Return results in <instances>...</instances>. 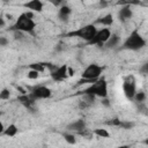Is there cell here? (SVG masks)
<instances>
[{
	"mask_svg": "<svg viewBox=\"0 0 148 148\" xmlns=\"http://www.w3.org/2000/svg\"><path fill=\"white\" fill-rule=\"evenodd\" d=\"M145 45H146L145 38H143V37L139 34V31L135 29V30H133V31L130 34V36L126 38V40L124 42L121 49H123V50L136 51V50L142 49Z\"/></svg>",
	"mask_w": 148,
	"mask_h": 148,
	"instance_id": "1",
	"label": "cell"
},
{
	"mask_svg": "<svg viewBox=\"0 0 148 148\" xmlns=\"http://www.w3.org/2000/svg\"><path fill=\"white\" fill-rule=\"evenodd\" d=\"M35 28H36L35 21H34L32 18L27 17V15L23 13V14H21V15L17 17L16 22L14 23V25H12L10 30H12V31H13V30H20V31H22V32H29V34L34 35Z\"/></svg>",
	"mask_w": 148,
	"mask_h": 148,
	"instance_id": "2",
	"label": "cell"
},
{
	"mask_svg": "<svg viewBox=\"0 0 148 148\" xmlns=\"http://www.w3.org/2000/svg\"><path fill=\"white\" fill-rule=\"evenodd\" d=\"M97 29L95 27V24H87L82 28H79L77 30H73L66 34V37H76L80 39L86 40L87 43L95 36Z\"/></svg>",
	"mask_w": 148,
	"mask_h": 148,
	"instance_id": "3",
	"label": "cell"
},
{
	"mask_svg": "<svg viewBox=\"0 0 148 148\" xmlns=\"http://www.w3.org/2000/svg\"><path fill=\"white\" fill-rule=\"evenodd\" d=\"M82 92H87V94H92L95 96L98 97H106L108 96V83L104 79H97L95 82H92V84L90 87H88L87 89H84L83 91H80V94Z\"/></svg>",
	"mask_w": 148,
	"mask_h": 148,
	"instance_id": "4",
	"label": "cell"
},
{
	"mask_svg": "<svg viewBox=\"0 0 148 148\" xmlns=\"http://www.w3.org/2000/svg\"><path fill=\"white\" fill-rule=\"evenodd\" d=\"M28 95H29V97L34 102H36L37 99H40V98H49V97H51L52 91H51L50 88H47L45 86H36V87H34L31 89V91Z\"/></svg>",
	"mask_w": 148,
	"mask_h": 148,
	"instance_id": "5",
	"label": "cell"
},
{
	"mask_svg": "<svg viewBox=\"0 0 148 148\" xmlns=\"http://www.w3.org/2000/svg\"><path fill=\"white\" fill-rule=\"evenodd\" d=\"M111 35V31L108 29V28H104V29H101L98 31H96L95 36L88 42V44H95V45H98L99 47H102L104 45V43L109 39Z\"/></svg>",
	"mask_w": 148,
	"mask_h": 148,
	"instance_id": "6",
	"label": "cell"
},
{
	"mask_svg": "<svg viewBox=\"0 0 148 148\" xmlns=\"http://www.w3.org/2000/svg\"><path fill=\"white\" fill-rule=\"evenodd\" d=\"M103 72V67L98 66L97 64H91L89 65L83 72H82V77L83 79H90V80H97Z\"/></svg>",
	"mask_w": 148,
	"mask_h": 148,
	"instance_id": "7",
	"label": "cell"
},
{
	"mask_svg": "<svg viewBox=\"0 0 148 148\" xmlns=\"http://www.w3.org/2000/svg\"><path fill=\"white\" fill-rule=\"evenodd\" d=\"M123 90H124V94L127 98L133 99V96L136 91V88H135V80L132 75H128L125 77L124 83H123Z\"/></svg>",
	"mask_w": 148,
	"mask_h": 148,
	"instance_id": "8",
	"label": "cell"
},
{
	"mask_svg": "<svg viewBox=\"0 0 148 148\" xmlns=\"http://www.w3.org/2000/svg\"><path fill=\"white\" fill-rule=\"evenodd\" d=\"M67 65H62L60 67H57L56 69H53L52 72H50L51 74V77L54 80V81H62L65 80L68 75H67Z\"/></svg>",
	"mask_w": 148,
	"mask_h": 148,
	"instance_id": "9",
	"label": "cell"
},
{
	"mask_svg": "<svg viewBox=\"0 0 148 148\" xmlns=\"http://www.w3.org/2000/svg\"><path fill=\"white\" fill-rule=\"evenodd\" d=\"M23 7L31 12L40 13L43 10V2L40 0H29L23 5Z\"/></svg>",
	"mask_w": 148,
	"mask_h": 148,
	"instance_id": "10",
	"label": "cell"
},
{
	"mask_svg": "<svg viewBox=\"0 0 148 148\" xmlns=\"http://www.w3.org/2000/svg\"><path fill=\"white\" fill-rule=\"evenodd\" d=\"M132 16H133V12H132L130 5L123 6V8H120V10L118 13V18H119V21H123V22L130 20Z\"/></svg>",
	"mask_w": 148,
	"mask_h": 148,
	"instance_id": "11",
	"label": "cell"
},
{
	"mask_svg": "<svg viewBox=\"0 0 148 148\" xmlns=\"http://www.w3.org/2000/svg\"><path fill=\"white\" fill-rule=\"evenodd\" d=\"M84 128H87V125H86V121L83 119L75 120L74 123H71L69 125H67V130L72 131V132H80Z\"/></svg>",
	"mask_w": 148,
	"mask_h": 148,
	"instance_id": "12",
	"label": "cell"
},
{
	"mask_svg": "<svg viewBox=\"0 0 148 148\" xmlns=\"http://www.w3.org/2000/svg\"><path fill=\"white\" fill-rule=\"evenodd\" d=\"M119 40H120V37H119L117 34H111L110 37H109V39H108L104 44H105L106 47L111 49V47H114V46L119 43Z\"/></svg>",
	"mask_w": 148,
	"mask_h": 148,
	"instance_id": "13",
	"label": "cell"
},
{
	"mask_svg": "<svg viewBox=\"0 0 148 148\" xmlns=\"http://www.w3.org/2000/svg\"><path fill=\"white\" fill-rule=\"evenodd\" d=\"M95 23H99V24H103V25H111L113 23V16L112 14H108L103 17H99L95 21Z\"/></svg>",
	"mask_w": 148,
	"mask_h": 148,
	"instance_id": "14",
	"label": "cell"
},
{
	"mask_svg": "<svg viewBox=\"0 0 148 148\" xmlns=\"http://www.w3.org/2000/svg\"><path fill=\"white\" fill-rule=\"evenodd\" d=\"M17 132H18L17 126H16L15 124H10L7 128H5V130H3L2 134L7 135V136H15V135L17 134Z\"/></svg>",
	"mask_w": 148,
	"mask_h": 148,
	"instance_id": "15",
	"label": "cell"
},
{
	"mask_svg": "<svg viewBox=\"0 0 148 148\" xmlns=\"http://www.w3.org/2000/svg\"><path fill=\"white\" fill-rule=\"evenodd\" d=\"M82 95V101H84L86 103H88L89 105H91L94 102H95V95H92V94H87V92H82L81 94Z\"/></svg>",
	"mask_w": 148,
	"mask_h": 148,
	"instance_id": "16",
	"label": "cell"
},
{
	"mask_svg": "<svg viewBox=\"0 0 148 148\" xmlns=\"http://www.w3.org/2000/svg\"><path fill=\"white\" fill-rule=\"evenodd\" d=\"M92 133H94L95 135L99 136V138H109V136H110V133H109L106 130H104V128H95V130L92 131Z\"/></svg>",
	"mask_w": 148,
	"mask_h": 148,
	"instance_id": "17",
	"label": "cell"
},
{
	"mask_svg": "<svg viewBox=\"0 0 148 148\" xmlns=\"http://www.w3.org/2000/svg\"><path fill=\"white\" fill-rule=\"evenodd\" d=\"M29 67H30V69H35V71H37V72H39V73L45 71V66H44V64H42V62H34V64H30Z\"/></svg>",
	"mask_w": 148,
	"mask_h": 148,
	"instance_id": "18",
	"label": "cell"
},
{
	"mask_svg": "<svg viewBox=\"0 0 148 148\" xmlns=\"http://www.w3.org/2000/svg\"><path fill=\"white\" fill-rule=\"evenodd\" d=\"M62 136H64L65 141H66L67 143H69V145H74V143L76 142V139H75V135H74V134H71V133H64Z\"/></svg>",
	"mask_w": 148,
	"mask_h": 148,
	"instance_id": "19",
	"label": "cell"
},
{
	"mask_svg": "<svg viewBox=\"0 0 148 148\" xmlns=\"http://www.w3.org/2000/svg\"><path fill=\"white\" fill-rule=\"evenodd\" d=\"M133 98L135 99V102H138V103H142V102L146 99V94H145L143 91H135Z\"/></svg>",
	"mask_w": 148,
	"mask_h": 148,
	"instance_id": "20",
	"label": "cell"
},
{
	"mask_svg": "<svg viewBox=\"0 0 148 148\" xmlns=\"http://www.w3.org/2000/svg\"><path fill=\"white\" fill-rule=\"evenodd\" d=\"M117 5H141V0H118Z\"/></svg>",
	"mask_w": 148,
	"mask_h": 148,
	"instance_id": "21",
	"label": "cell"
},
{
	"mask_svg": "<svg viewBox=\"0 0 148 148\" xmlns=\"http://www.w3.org/2000/svg\"><path fill=\"white\" fill-rule=\"evenodd\" d=\"M71 13H72L71 7H68V6H66V5L60 6V9H59V12H58V14H60V15H66V16H69Z\"/></svg>",
	"mask_w": 148,
	"mask_h": 148,
	"instance_id": "22",
	"label": "cell"
},
{
	"mask_svg": "<svg viewBox=\"0 0 148 148\" xmlns=\"http://www.w3.org/2000/svg\"><path fill=\"white\" fill-rule=\"evenodd\" d=\"M119 127H121V128H124V130H131V128L134 127V123H132V121H126V120H120Z\"/></svg>",
	"mask_w": 148,
	"mask_h": 148,
	"instance_id": "23",
	"label": "cell"
},
{
	"mask_svg": "<svg viewBox=\"0 0 148 148\" xmlns=\"http://www.w3.org/2000/svg\"><path fill=\"white\" fill-rule=\"evenodd\" d=\"M27 76H28V79H30V80H36V79H38V76H39V72H37V71H35V69H30V71L28 72V74H27Z\"/></svg>",
	"mask_w": 148,
	"mask_h": 148,
	"instance_id": "24",
	"label": "cell"
},
{
	"mask_svg": "<svg viewBox=\"0 0 148 148\" xmlns=\"http://www.w3.org/2000/svg\"><path fill=\"white\" fill-rule=\"evenodd\" d=\"M9 97H10V92L8 89L5 88L0 91V99H9Z\"/></svg>",
	"mask_w": 148,
	"mask_h": 148,
	"instance_id": "25",
	"label": "cell"
},
{
	"mask_svg": "<svg viewBox=\"0 0 148 148\" xmlns=\"http://www.w3.org/2000/svg\"><path fill=\"white\" fill-rule=\"evenodd\" d=\"M53 6H56V7H59V6H62V5H65V0H49Z\"/></svg>",
	"mask_w": 148,
	"mask_h": 148,
	"instance_id": "26",
	"label": "cell"
},
{
	"mask_svg": "<svg viewBox=\"0 0 148 148\" xmlns=\"http://www.w3.org/2000/svg\"><path fill=\"white\" fill-rule=\"evenodd\" d=\"M13 32H14V38L15 39H21L23 37V32L20 31V30H13Z\"/></svg>",
	"mask_w": 148,
	"mask_h": 148,
	"instance_id": "27",
	"label": "cell"
},
{
	"mask_svg": "<svg viewBox=\"0 0 148 148\" xmlns=\"http://www.w3.org/2000/svg\"><path fill=\"white\" fill-rule=\"evenodd\" d=\"M108 124H109V125H112V126H119V124H120V119H118V118H113V119H111L110 121H108Z\"/></svg>",
	"mask_w": 148,
	"mask_h": 148,
	"instance_id": "28",
	"label": "cell"
},
{
	"mask_svg": "<svg viewBox=\"0 0 148 148\" xmlns=\"http://www.w3.org/2000/svg\"><path fill=\"white\" fill-rule=\"evenodd\" d=\"M89 106H90V105H89L88 103H86L84 101H82V99L79 102V108H80V109H87V108H89Z\"/></svg>",
	"mask_w": 148,
	"mask_h": 148,
	"instance_id": "29",
	"label": "cell"
},
{
	"mask_svg": "<svg viewBox=\"0 0 148 148\" xmlns=\"http://www.w3.org/2000/svg\"><path fill=\"white\" fill-rule=\"evenodd\" d=\"M8 44V39L3 36H0V46H6Z\"/></svg>",
	"mask_w": 148,
	"mask_h": 148,
	"instance_id": "30",
	"label": "cell"
},
{
	"mask_svg": "<svg viewBox=\"0 0 148 148\" xmlns=\"http://www.w3.org/2000/svg\"><path fill=\"white\" fill-rule=\"evenodd\" d=\"M140 72H141V73H142L143 75H146V74L148 73V64H143V66L141 67Z\"/></svg>",
	"mask_w": 148,
	"mask_h": 148,
	"instance_id": "31",
	"label": "cell"
},
{
	"mask_svg": "<svg viewBox=\"0 0 148 148\" xmlns=\"http://www.w3.org/2000/svg\"><path fill=\"white\" fill-rule=\"evenodd\" d=\"M67 75L68 76H73L74 75V69L72 67H67Z\"/></svg>",
	"mask_w": 148,
	"mask_h": 148,
	"instance_id": "32",
	"label": "cell"
},
{
	"mask_svg": "<svg viewBox=\"0 0 148 148\" xmlns=\"http://www.w3.org/2000/svg\"><path fill=\"white\" fill-rule=\"evenodd\" d=\"M25 15H27V17H29V18H32L34 17V12H31V10H29V12H27V13H24Z\"/></svg>",
	"mask_w": 148,
	"mask_h": 148,
	"instance_id": "33",
	"label": "cell"
},
{
	"mask_svg": "<svg viewBox=\"0 0 148 148\" xmlns=\"http://www.w3.org/2000/svg\"><path fill=\"white\" fill-rule=\"evenodd\" d=\"M102 103H103L105 106H110V103H109V101L106 99V97H103V99H102Z\"/></svg>",
	"mask_w": 148,
	"mask_h": 148,
	"instance_id": "34",
	"label": "cell"
},
{
	"mask_svg": "<svg viewBox=\"0 0 148 148\" xmlns=\"http://www.w3.org/2000/svg\"><path fill=\"white\" fill-rule=\"evenodd\" d=\"M108 6V1L105 0V1H99V7H102V8H104V7H106Z\"/></svg>",
	"mask_w": 148,
	"mask_h": 148,
	"instance_id": "35",
	"label": "cell"
},
{
	"mask_svg": "<svg viewBox=\"0 0 148 148\" xmlns=\"http://www.w3.org/2000/svg\"><path fill=\"white\" fill-rule=\"evenodd\" d=\"M5 24H6V22H5V20H3L2 17H0V28H2V27H5Z\"/></svg>",
	"mask_w": 148,
	"mask_h": 148,
	"instance_id": "36",
	"label": "cell"
},
{
	"mask_svg": "<svg viewBox=\"0 0 148 148\" xmlns=\"http://www.w3.org/2000/svg\"><path fill=\"white\" fill-rule=\"evenodd\" d=\"M17 90H18L21 94H27V91H25L23 88H21V87H17Z\"/></svg>",
	"mask_w": 148,
	"mask_h": 148,
	"instance_id": "37",
	"label": "cell"
},
{
	"mask_svg": "<svg viewBox=\"0 0 148 148\" xmlns=\"http://www.w3.org/2000/svg\"><path fill=\"white\" fill-rule=\"evenodd\" d=\"M3 130H5V127H3V124L0 121V135L2 134V132H3Z\"/></svg>",
	"mask_w": 148,
	"mask_h": 148,
	"instance_id": "38",
	"label": "cell"
},
{
	"mask_svg": "<svg viewBox=\"0 0 148 148\" xmlns=\"http://www.w3.org/2000/svg\"><path fill=\"white\" fill-rule=\"evenodd\" d=\"M6 17H7L8 20H12V18H13V16H12L10 14H6Z\"/></svg>",
	"mask_w": 148,
	"mask_h": 148,
	"instance_id": "39",
	"label": "cell"
},
{
	"mask_svg": "<svg viewBox=\"0 0 148 148\" xmlns=\"http://www.w3.org/2000/svg\"><path fill=\"white\" fill-rule=\"evenodd\" d=\"M2 2H3V3H8V2H9V0H2Z\"/></svg>",
	"mask_w": 148,
	"mask_h": 148,
	"instance_id": "40",
	"label": "cell"
},
{
	"mask_svg": "<svg viewBox=\"0 0 148 148\" xmlns=\"http://www.w3.org/2000/svg\"><path fill=\"white\" fill-rule=\"evenodd\" d=\"M99 1H105V0H99Z\"/></svg>",
	"mask_w": 148,
	"mask_h": 148,
	"instance_id": "41",
	"label": "cell"
},
{
	"mask_svg": "<svg viewBox=\"0 0 148 148\" xmlns=\"http://www.w3.org/2000/svg\"><path fill=\"white\" fill-rule=\"evenodd\" d=\"M79 1H84V0H79Z\"/></svg>",
	"mask_w": 148,
	"mask_h": 148,
	"instance_id": "42",
	"label": "cell"
}]
</instances>
